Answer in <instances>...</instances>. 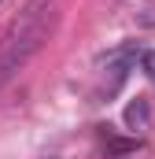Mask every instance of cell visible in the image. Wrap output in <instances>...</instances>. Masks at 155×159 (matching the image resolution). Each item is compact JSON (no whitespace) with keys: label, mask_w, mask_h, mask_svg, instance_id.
<instances>
[{"label":"cell","mask_w":155,"mask_h":159,"mask_svg":"<svg viewBox=\"0 0 155 159\" xmlns=\"http://www.w3.org/2000/svg\"><path fill=\"white\" fill-rule=\"evenodd\" d=\"M44 7H48V0H30V7H26L22 22H19L15 37H11V44H7L4 59H0V85L11 78L15 70H22V67L30 63V56L44 44V37H48V19H44Z\"/></svg>","instance_id":"cell-1"},{"label":"cell","mask_w":155,"mask_h":159,"mask_svg":"<svg viewBox=\"0 0 155 159\" xmlns=\"http://www.w3.org/2000/svg\"><path fill=\"white\" fill-rule=\"evenodd\" d=\"M137 22H140V26H155V7H152V11H140Z\"/></svg>","instance_id":"cell-4"},{"label":"cell","mask_w":155,"mask_h":159,"mask_svg":"<svg viewBox=\"0 0 155 159\" xmlns=\"http://www.w3.org/2000/svg\"><path fill=\"white\" fill-rule=\"evenodd\" d=\"M122 119H126V126H129V129H148V119H152V107H148V100H144V96L129 100Z\"/></svg>","instance_id":"cell-2"},{"label":"cell","mask_w":155,"mask_h":159,"mask_svg":"<svg viewBox=\"0 0 155 159\" xmlns=\"http://www.w3.org/2000/svg\"><path fill=\"white\" fill-rule=\"evenodd\" d=\"M140 70L148 74V78L155 81V48H148V52H140Z\"/></svg>","instance_id":"cell-3"}]
</instances>
